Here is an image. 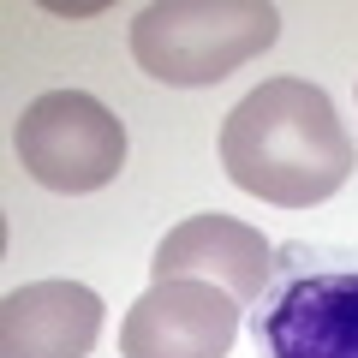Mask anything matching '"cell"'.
<instances>
[{
  "mask_svg": "<svg viewBox=\"0 0 358 358\" xmlns=\"http://www.w3.org/2000/svg\"><path fill=\"white\" fill-rule=\"evenodd\" d=\"M221 167L239 192L281 209H310L358 167L334 102L305 78H268L221 126Z\"/></svg>",
  "mask_w": 358,
  "mask_h": 358,
  "instance_id": "cell-1",
  "label": "cell"
},
{
  "mask_svg": "<svg viewBox=\"0 0 358 358\" xmlns=\"http://www.w3.org/2000/svg\"><path fill=\"white\" fill-rule=\"evenodd\" d=\"M281 13L268 0H155L131 24V60L155 84H221L275 48Z\"/></svg>",
  "mask_w": 358,
  "mask_h": 358,
  "instance_id": "cell-2",
  "label": "cell"
},
{
  "mask_svg": "<svg viewBox=\"0 0 358 358\" xmlns=\"http://www.w3.org/2000/svg\"><path fill=\"white\" fill-rule=\"evenodd\" d=\"M18 162L48 192H102L126 167V126L84 90H48L18 114Z\"/></svg>",
  "mask_w": 358,
  "mask_h": 358,
  "instance_id": "cell-3",
  "label": "cell"
},
{
  "mask_svg": "<svg viewBox=\"0 0 358 358\" xmlns=\"http://www.w3.org/2000/svg\"><path fill=\"white\" fill-rule=\"evenodd\" d=\"M239 299L215 281H155L120 322V358H227Z\"/></svg>",
  "mask_w": 358,
  "mask_h": 358,
  "instance_id": "cell-4",
  "label": "cell"
},
{
  "mask_svg": "<svg viewBox=\"0 0 358 358\" xmlns=\"http://www.w3.org/2000/svg\"><path fill=\"white\" fill-rule=\"evenodd\" d=\"M150 275L155 281H215L239 305H251L268 281V239L233 215H192L155 245Z\"/></svg>",
  "mask_w": 358,
  "mask_h": 358,
  "instance_id": "cell-5",
  "label": "cell"
},
{
  "mask_svg": "<svg viewBox=\"0 0 358 358\" xmlns=\"http://www.w3.org/2000/svg\"><path fill=\"white\" fill-rule=\"evenodd\" d=\"M268 358H358V275H305L257 322Z\"/></svg>",
  "mask_w": 358,
  "mask_h": 358,
  "instance_id": "cell-6",
  "label": "cell"
},
{
  "mask_svg": "<svg viewBox=\"0 0 358 358\" xmlns=\"http://www.w3.org/2000/svg\"><path fill=\"white\" fill-rule=\"evenodd\" d=\"M102 334V299L78 281H30L0 305V358H84Z\"/></svg>",
  "mask_w": 358,
  "mask_h": 358,
  "instance_id": "cell-7",
  "label": "cell"
}]
</instances>
